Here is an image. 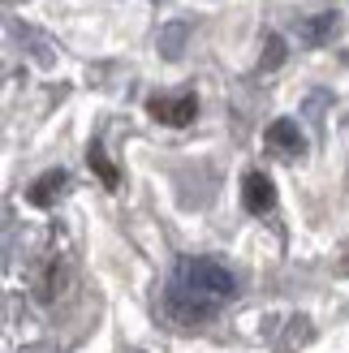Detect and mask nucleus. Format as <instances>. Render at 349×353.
<instances>
[{
	"label": "nucleus",
	"instance_id": "1",
	"mask_svg": "<svg viewBox=\"0 0 349 353\" xmlns=\"http://www.w3.org/2000/svg\"><path fill=\"white\" fill-rule=\"evenodd\" d=\"M224 297H233V276L212 259L181 263L177 280L168 285V306H172V314H181V319H203Z\"/></svg>",
	"mask_w": 349,
	"mask_h": 353
},
{
	"label": "nucleus",
	"instance_id": "5",
	"mask_svg": "<svg viewBox=\"0 0 349 353\" xmlns=\"http://www.w3.org/2000/svg\"><path fill=\"white\" fill-rule=\"evenodd\" d=\"M332 26H337V17H332V13H328V17H319V22H310V26H306L302 34H306V39H323V34H328V30H332Z\"/></svg>",
	"mask_w": 349,
	"mask_h": 353
},
{
	"label": "nucleus",
	"instance_id": "6",
	"mask_svg": "<svg viewBox=\"0 0 349 353\" xmlns=\"http://www.w3.org/2000/svg\"><path fill=\"white\" fill-rule=\"evenodd\" d=\"M181 34H186L181 26H172V30L164 34V57H181V48H177V43H181Z\"/></svg>",
	"mask_w": 349,
	"mask_h": 353
},
{
	"label": "nucleus",
	"instance_id": "3",
	"mask_svg": "<svg viewBox=\"0 0 349 353\" xmlns=\"http://www.w3.org/2000/svg\"><path fill=\"white\" fill-rule=\"evenodd\" d=\"M246 207H250V211L272 207V181H268L263 172H250V176H246Z\"/></svg>",
	"mask_w": 349,
	"mask_h": 353
},
{
	"label": "nucleus",
	"instance_id": "4",
	"mask_svg": "<svg viewBox=\"0 0 349 353\" xmlns=\"http://www.w3.org/2000/svg\"><path fill=\"white\" fill-rule=\"evenodd\" d=\"M268 138H272V143H281V147H293V151L302 147V134H298L293 121H276V125L268 130Z\"/></svg>",
	"mask_w": 349,
	"mask_h": 353
},
{
	"label": "nucleus",
	"instance_id": "2",
	"mask_svg": "<svg viewBox=\"0 0 349 353\" xmlns=\"http://www.w3.org/2000/svg\"><path fill=\"white\" fill-rule=\"evenodd\" d=\"M151 112L168 121V125H186L190 117H195V99H177V103H168V99H151Z\"/></svg>",
	"mask_w": 349,
	"mask_h": 353
}]
</instances>
